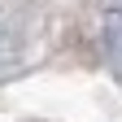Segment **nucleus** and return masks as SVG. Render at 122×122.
I'll return each instance as SVG.
<instances>
[{"mask_svg":"<svg viewBox=\"0 0 122 122\" xmlns=\"http://www.w3.org/2000/svg\"><path fill=\"white\" fill-rule=\"evenodd\" d=\"M105 44H109V52H113V61H122V9L105 18Z\"/></svg>","mask_w":122,"mask_h":122,"instance_id":"nucleus-1","label":"nucleus"}]
</instances>
